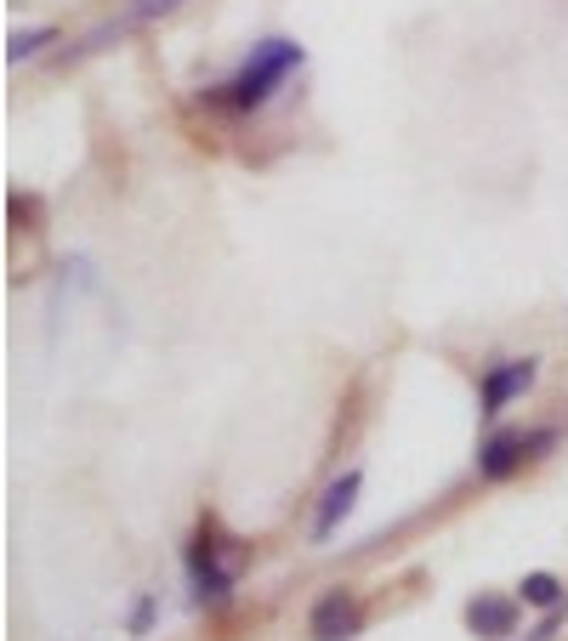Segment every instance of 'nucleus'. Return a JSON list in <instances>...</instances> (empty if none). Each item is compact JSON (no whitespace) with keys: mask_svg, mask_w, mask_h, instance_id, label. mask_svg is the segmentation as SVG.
Segmentation results:
<instances>
[{"mask_svg":"<svg viewBox=\"0 0 568 641\" xmlns=\"http://www.w3.org/2000/svg\"><path fill=\"white\" fill-rule=\"evenodd\" d=\"M187 579H194V602L200 608H222L233 597V573L216 562L205 533H194V546H187Z\"/></svg>","mask_w":568,"mask_h":641,"instance_id":"obj_3","label":"nucleus"},{"mask_svg":"<svg viewBox=\"0 0 568 641\" xmlns=\"http://www.w3.org/2000/svg\"><path fill=\"white\" fill-rule=\"evenodd\" d=\"M517 597H524L529 608H562V579L557 573H524Z\"/></svg>","mask_w":568,"mask_h":641,"instance_id":"obj_9","label":"nucleus"},{"mask_svg":"<svg viewBox=\"0 0 568 641\" xmlns=\"http://www.w3.org/2000/svg\"><path fill=\"white\" fill-rule=\"evenodd\" d=\"M358 488H364V471H342L336 482L324 488L318 517H313V546H324V539H329V533H336V528L353 517V506H358Z\"/></svg>","mask_w":568,"mask_h":641,"instance_id":"obj_4","label":"nucleus"},{"mask_svg":"<svg viewBox=\"0 0 568 641\" xmlns=\"http://www.w3.org/2000/svg\"><path fill=\"white\" fill-rule=\"evenodd\" d=\"M535 375H540V369H535V358H517V364H495V369L484 375V415L495 420V415H500V409H506L511 398H524V391L535 386Z\"/></svg>","mask_w":568,"mask_h":641,"instance_id":"obj_6","label":"nucleus"},{"mask_svg":"<svg viewBox=\"0 0 568 641\" xmlns=\"http://www.w3.org/2000/svg\"><path fill=\"white\" fill-rule=\"evenodd\" d=\"M296 63H302V45L296 40H262L256 52L245 58V69L233 74L227 85H211L205 96H211V103H227V109H262Z\"/></svg>","mask_w":568,"mask_h":641,"instance_id":"obj_1","label":"nucleus"},{"mask_svg":"<svg viewBox=\"0 0 568 641\" xmlns=\"http://www.w3.org/2000/svg\"><path fill=\"white\" fill-rule=\"evenodd\" d=\"M307 630H313V641H353V635L364 630V608H358V597H353V590H329L324 602H313Z\"/></svg>","mask_w":568,"mask_h":641,"instance_id":"obj_2","label":"nucleus"},{"mask_svg":"<svg viewBox=\"0 0 568 641\" xmlns=\"http://www.w3.org/2000/svg\"><path fill=\"white\" fill-rule=\"evenodd\" d=\"M517 602L524 597H471L466 602V630L471 635H484V641H506V635H517Z\"/></svg>","mask_w":568,"mask_h":641,"instance_id":"obj_5","label":"nucleus"},{"mask_svg":"<svg viewBox=\"0 0 568 641\" xmlns=\"http://www.w3.org/2000/svg\"><path fill=\"white\" fill-rule=\"evenodd\" d=\"M58 34L52 29H12V40H7V63H29L40 45H52Z\"/></svg>","mask_w":568,"mask_h":641,"instance_id":"obj_10","label":"nucleus"},{"mask_svg":"<svg viewBox=\"0 0 568 641\" xmlns=\"http://www.w3.org/2000/svg\"><path fill=\"white\" fill-rule=\"evenodd\" d=\"M529 641H535V635H529Z\"/></svg>","mask_w":568,"mask_h":641,"instance_id":"obj_12","label":"nucleus"},{"mask_svg":"<svg viewBox=\"0 0 568 641\" xmlns=\"http://www.w3.org/2000/svg\"><path fill=\"white\" fill-rule=\"evenodd\" d=\"M524 460H535V449H529V431H495V437H484V449H478V471H484L489 482L511 477Z\"/></svg>","mask_w":568,"mask_h":641,"instance_id":"obj_7","label":"nucleus"},{"mask_svg":"<svg viewBox=\"0 0 568 641\" xmlns=\"http://www.w3.org/2000/svg\"><path fill=\"white\" fill-rule=\"evenodd\" d=\"M176 7V0H131V7L114 18V23H103V29H91L85 40H80V52H98L103 40H114V34H125V29H136V23H154V18H165Z\"/></svg>","mask_w":568,"mask_h":641,"instance_id":"obj_8","label":"nucleus"},{"mask_svg":"<svg viewBox=\"0 0 568 641\" xmlns=\"http://www.w3.org/2000/svg\"><path fill=\"white\" fill-rule=\"evenodd\" d=\"M154 619H160V602H154V597H136V608H131V624H125V630H131V635H149V630H154Z\"/></svg>","mask_w":568,"mask_h":641,"instance_id":"obj_11","label":"nucleus"}]
</instances>
